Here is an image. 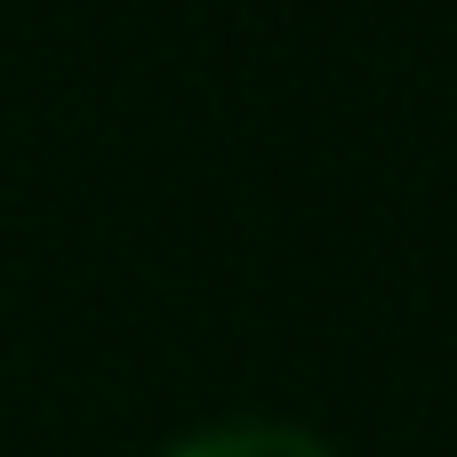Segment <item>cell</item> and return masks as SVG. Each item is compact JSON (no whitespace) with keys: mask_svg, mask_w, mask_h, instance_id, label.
Returning <instances> with one entry per match:
<instances>
[{"mask_svg":"<svg viewBox=\"0 0 457 457\" xmlns=\"http://www.w3.org/2000/svg\"><path fill=\"white\" fill-rule=\"evenodd\" d=\"M169 457H329V450L313 434H297V426H217V434L177 442Z\"/></svg>","mask_w":457,"mask_h":457,"instance_id":"cell-1","label":"cell"}]
</instances>
